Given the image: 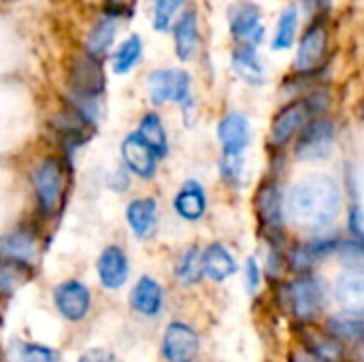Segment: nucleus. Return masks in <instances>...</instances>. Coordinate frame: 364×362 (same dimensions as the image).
<instances>
[{"label": "nucleus", "mask_w": 364, "mask_h": 362, "mask_svg": "<svg viewBox=\"0 0 364 362\" xmlns=\"http://www.w3.org/2000/svg\"><path fill=\"white\" fill-rule=\"evenodd\" d=\"M286 211L299 228L318 233L337 220L341 211V188L326 175L307 177L290 190Z\"/></svg>", "instance_id": "nucleus-1"}, {"label": "nucleus", "mask_w": 364, "mask_h": 362, "mask_svg": "<svg viewBox=\"0 0 364 362\" xmlns=\"http://www.w3.org/2000/svg\"><path fill=\"white\" fill-rule=\"evenodd\" d=\"M286 301L294 314L296 320L301 322H311L316 320L324 305H326V292L320 280L316 277H296L286 286Z\"/></svg>", "instance_id": "nucleus-2"}, {"label": "nucleus", "mask_w": 364, "mask_h": 362, "mask_svg": "<svg viewBox=\"0 0 364 362\" xmlns=\"http://www.w3.org/2000/svg\"><path fill=\"white\" fill-rule=\"evenodd\" d=\"M32 188L43 213L51 215L58 207L62 192V166L58 158H43L32 169Z\"/></svg>", "instance_id": "nucleus-3"}, {"label": "nucleus", "mask_w": 364, "mask_h": 362, "mask_svg": "<svg viewBox=\"0 0 364 362\" xmlns=\"http://www.w3.org/2000/svg\"><path fill=\"white\" fill-rule=\"evenodd\" d=\"M149 96L154 105H164L168 100L190 102V75L181 68L154 70L149 75Z\"/></svg>", "instance_id": "nucleus-4"}, {"label": "nucleus", "mask_w": 364, "mask_h": 362, "mask_svg": "<svg viewBox=\"0 0 364 362\" xmlns=\"http://www.w3.org/2000/svg\"><path fill=\"white\" fill-rule=\"evenodd\" d=\"M228 26L235 38L256 47L264 38L262 11L254 2H235L228 9Z\"/></svg>", "instance_id": "nucleus-5"}, {"label": "nucleus", "mask_w": 364, "mask_h": 362, "mask_svg": "<svg viewBox=\"0 0 364 362\" xmlns=\"http://www.w3.org/2000/svg\"><path fill=\"white\" fill-rule=\"evenodd\" d=\"M335 143V126L328 119H316L301 132L296 141V158L301 160H324Z\"/></svg>", "instance_id": "nucleus-6"}, {"label": "nucleus", "mask_w": 364, "mask_h": 362, "mask_svg": "<svg viewBox=\"0 0 364 362\" xmlns=\"http://www.w3.org/2000/svg\"><path fill=\"white\" fill-rule=\"evenodd\" d=\"M198 354V335L183 322L166 326L162 337V356L168 362H192Z\"/></svg>", "instance_id": "nucleus-7"}, {"label": "nucleus", "mask_w": 364, "mask_h": 362, "mask_svg": "<svg viewBox=\"0 0 364 362\" xmlns=\"http://www.w3.org/2000/svg\"><path fill=\"white\" fill-rule=\"evenodd\" d=\"M55 309L62 314V318L70 322H79L87 316L92 305V294L81 282H64L53 292Z\"/></svg>", "instance_id": "nucleus-8"}, {"label": "nucleus", "mask_w": 364, "mask_h": 362, "mask_svg": "<svg viewBox=\"0 0 364 362\" xmlns=\"http://www.w3.org/2000/svg\"><path fill=\"white\" fill-rule=\"evenodd\" d=\"M38 256V241L36 237L26 230H13L0 239V260L15 265V267H30L36 262Z\"/></svg>", "instance_id": "nucleus-9"}, {"label": "nucleus", "mask_w": 364, "mask_h": 362, "mask_svg": "<svg viewBox=\"0 0 364 362\" xmlns=\"http://www.w3.org/2000/svg\"><path fill=\"white\" fill-rule=\"evenodd\" d=\"M309 117V107L305 102H290L286 105L273 119L271 124V143L282 147L286 145L307 122Z\"/></svg>", "instance_id": "nucleus-10"}, {"label": "nucleus", "mask_w": 364, "mask_h": 362, "mask_svg": "<svg viewBox=\"0 0 364 362\" xmlns=\"http://www.w3.org/2000/svg\"><path fill=\"white\" fill-rule=\"evenodd\" d=\"M250 122L243 113L232 111L222 117L218 126V139L224 154H243V149L250 145Z\"/></svg>", "instance_id": "nucleus-11"}, {"label": "nucleus", "mask_w": 364, "mask_h": 362, "mask_svg": "<svg viewBox=\"0 0 364 362\" xmlns=\"http://www.w3.org/2000/svg\"><path fill=\"white\" fill-rule=\"evenodd\" d=\"M326 43H328V34H326V28L324 23H314L305 36L301 38V45H299V51H296V60H294V68L299 73H307V70H314L320 60L324 58V51H326Z\"/></svg>", "instance_id": "nucleus-12"}, {"label": "nucleus", "mask_w": 364, "mask_h": 362, "mask_svg": "<svg viewBox=\"0 0 364 362\" xmlns=\"http://www.w3.org/2000/svg\"><path fill=\"white\" fill-rule=\"evenodd\" d=\"M122 156L126 166L141 179H151L156 175V160L158 156L145 145V141L134 132L128 134L122 143Z\"/></svg>", "instance_id": "nucleus-13"}, {"label": "nucleus", "mask_w": 364, "mask_h": 362, "mask_svg": "<svg viewBox=\"0 0 364 362\" xmlns=\"http://www.w3.org/2000/svg\"><path fill=\"white\" fill-rule=\"evenodd\" d=\"M98 277H100V284L109 290H117L126 284L128 258L122 247L109 245L107 250H102L98 258Z\"/></svg>", "instance_id": "nucleus-14"}, {"label": "nucleus", "mask_w": 364, "mask_h": 362, "mask_svg": "<svg viewBox=\"0 0 364 362\" xmlns=\"http://www.w3.org/2000/svg\"><path fill=\"white\" fill-rule=\"evenodd\" d=\"M256 209L264 226L279 230L284 226V201L275 181H264L256 192Z\"/></svg>", "instance_id": "nucleus-15"}, {"label": "nucleus", "mask_w": 364, "mask_h": 362, "mask_svg": "<svg viewBox=\"0 0 364 362\" xmlns=\"http://www.w3.org/2000/svg\"><path fill=\"white\" fill-rule=\"evenodd\" d=\"M337 301L348 312H363L364 307V275L360 267H348L335 286Z\"/></svg>", "instance_id": "nucleus-16"}, {"label": "nucleus", "mask_w": 364, "mask_h": 362, "mask_svg": "<svg viewBox=\"0 0 364 362\" xmlns=\"http://www.w3.org/2000/svg\"><path fill=\"white\" fill-rule=\"evenodd\" d=\"M126 220L130 230L139 239H149L158 226V205L154 198H136L126 207Z\"/></svg>", "instance_id": "nucleus-17"}, {"label": "nucleus", "mask_w": 364, "mask_h": 362, "mask_svg": "<svg viewBox=\"0 0 364 362\" xmlns=\"http://www.w3.org/2000/svg\"><path fill=\"white\" fill-rule=\"evenodd\" d=\"M173 209L188 222H196L207 211V194L198 181H186L173 201Z\"/></svg>", "instance_id": "nucleus-18"}, {"label": "nucleus", "mask_w": 364, "mask_h": 362, "mask_svg": "<svg viewBox=\"0 0 364 362\" xmlns=\"http://www.w3.org/2000/svg\"><path fill=\"white\" fill-rule=\"evenodd\" d=\"M203 262V275H207L211 282H226L237 273V262L232 254L222 243H211L205 254H200Z\"/></svg>", "instance_id": "nucleus-19"}, {"label": "nucleus", "mask_w": 364, "mask_h": 362, "mask_svg": "<svg viewBox=\"0 0 364 362\" xmlns=\"http://www.w3.org/2000/svg\"><path fill=\"white\" fill-rule=\"evenodd\" d=\"M130 305L145 318H156L162 312V288L151 277H141L130 292Z\"/></svg>", "instance_id": "nucleus-20"}, {"label": "nucleus", "mask_w": 364, "mask_h": 362, "mask_svg": "<svg viewBox=\"0 0 364 362\" xmlns=\"http://www.w3.org/2000/svg\"><path fill=\"white\" fill-rule=\"evenodd\" d=\"M198 47V19L196 11H186L175 23V51L179 60L188 62L194 58Z\"/></svg>", "instance_id": "nucleus-21"}, {"label": "nucleus", "mask_w": 364, "mask_h": 362, "mask_svg": "<svg viewBox=\"0 0 364 362\" xmlns=\"http://www.w3.org/2000/svg\"><path fill=\"white\" fill-rule=\"evenodd\" d=\"M232 68H235V73L245 83L262 85L267 81L264 66L260 64L258 53H256V49L252 45H241V47L235 49V53H232Z\"/></svg>", "instance_id": "nucleus-22"}, {"label": "nucleus", "mask_w": 364, "mask_h": 362, "mask_svg": "<svg viewBox=\"0 0 364 362\" xmlns=\"http://www.w3.org/2000/svg\"><path fill=\"white\" fill-rule=\"evenodd\" d=\"M328 331L337 341L346 344H358L364 335L363 312H348L337 314L328 320Z\"/></svg>", "instance_id": "nucleus-23"}, {"label": "nucleus", "mask_w": 364, "mask_h": 362, "mask_svg": "<svg viewBox=\"0 0 364 362\" xmlns=\"http://www.w3.org/2000/svg\"><path fill=\"white\" fill-rule=\"evenodd\" d=\"M145 145L158 156V158H164L166 151H168V139H166V130L162 126V119L156 115V113H145L141 117V124H139V132H136Z\"/></svg>", "instance_id": "nucleus-24"}, {"label": "nucleus", "mask_w": 364, "mask_h": 362, "mask_svg": "<svg viewBox=\"0 0 364 362\" xmlns=\"http://www.w3.org/2000/svg\"><path fill=\"white\" fill-rule=\"evenodd\" d=\"M115 32H117V19L113 15L98 19L87 34V43H85L87 53L92 58H102L109 51V47L115 38Z\"/></svg>", "instance_id": "nucleus-25"}, {"label": "nucleus", "mask_w": 364, "mask_h": 362, "mask_svg": "<svg viewBox=\"0 0 364 362\" xmlns=\"http://www.w3.org/2000/svg\"><path fill=\"white\" fill-rule=\"evenodd\" d=\"M9 362H60V354L41 344L13 341L6 350Z\"/></svg>", "instance_id": "nucleus-26"}, {"label": "nucleus", "mask_w": 364, "mask_h": 362, "mask_svg": "<svg viewBox=\"0 0 364 362\" xmlns=\"http://www.w3.org/2000/svg\"><path fill=\"white\" fill-rule=\"evenodd\" d=\"M296 28H299V9L294 4H290L279 15L277 30H275V36H273V49L275 51L290 49L294 38H296Z\"/></svg>", "instance_id": "nucleus-27"}, {"label": "nucleus", "mask_w": 364, "mask_h": 362, "mask_svg": "<svg viewBox=\"0 0 364 362\" xmlns=\"http://www.w3.org/2000/svg\"><path fill=\"white\" fill-rule=\"evenodd\" d=\"M307 344L309 350L316 358L322 362H339L343 358V348L341 341H337L333 335H324V333H309L307 335Z\"/></svg>", "instance_id": "nucleus-28"}, {"label": "nucleus", "mask_w": 364, "mask_h": 362, "mask_svg": "<svg viewBox=\"0 0 364 362\" xmlns=\"http://www.w3.org/2000/svg\"><path fill=\"white\" fill-rule=\"evenodd\" d=\"M141 55H143V43H141V38L136 34H132V36H128L117 47V51L113 55V70L117 75L128 73L132 66H136V62L141 60Z\"/></svg>", "instance_id": "nucleus-29"}, {"label": "nucleus", "mask_w": 364, "mask_h": 362, "mask_svg": "<svg viewBox=\"0 0 364 362\" xmlns=\"http://www.w3.org/2000/svg\"><path fill=\"white\" fill-rule=\"evenodd\" d=\"M175 275L186 284V286H192V284H198L200 277H203V262H200V252L198 247H188L179 260H177V267H175Z\"/></svg>", "instance_id": "nucleus-30"}, {"label": "nucleus", "mask_w": 364, "mask_h": 362, "mask_svg": "<svg viewBox=\"0 0 364 362\" xmlns=\"http://www.w3.org/2000/svg\"><path fill=\"white\" fill-rule=\"evenodd\" d=\"M183 0H154V28L166 32L173 23L175 13L181 9Z\"/></svg>", "instance_id": "nucleus-31"}, {"label": "nucleus", "mask_w": 364, "mask_h": 362, "mask_svg": "<svg viewBox=\"0 0 364 362\" xmlns=\"http://www.w3.org/2000/svg\"><path fill=\"white\" fill-rule=\"evenodd\" d=\"M220 169H222V175L226 181H239L241 177V169H243V158L241 154H224L222 156V162H220Z\"/></svg>", "instance_id": "nucleus-32"}, {"label": "nucleus", "mask_w": 364, "mask_h": 362, "mask_svg": "<svg viewBox=\"0 0 364 362\" xmlns=\"http://www.w3.org/2000/svg\"><path fill=\"white\" fill-rule=\"evenodd\" d=\"M17 286H19L17 267L0 260V297H9V294H13V290H15Z\"/></svg>", "instance_id": "nucleus-33"}, {"label": "nucleus", "mask_w": 364, "mask_h": 362, "mask_svg": "<svg viewBox=\"0 0 364 362\" xmlns=\"http://www.w3.org/2000/svg\"><path fill=\"white\" fill-rule=\"evenodd\" d=\"M339 254L343 258V262H348V267H360L363 265V245L360 241H348V243H339Z\"/></svg>", "instance_id": "nucleus-34"}, {"label": "nucleus", "mask_w": 364, "mask_h": 362, "mask_svg": "<svg viewBox=\"0 0 364 362\" xmlns=\"http://www.w3.org/2000/svg\"><path fill=\"white\" fill-rule=\"evenodd\" d=\"M245 284H247L250 292H256V288L260 284V269H258L256 258H250L247 265H245Z\"/></svg>", "instance_id": "nucleus-35"}, {"label": "nucleus", "mask_w": 364, "mask_h": 362, "mask_svg": "<svg viewBox=\"0 0 364 362\" xmlns=\"http://www.w3.org/2000/svg\"><path fill=\"white\" fill-rule=\"evenodd\" d=\"M348 224H350V233H352V237H354L356 241H363V211H360V207H358V205H354V207H352Z\"/></svg>", "instance_id": "nucleus-36"}, {"label": "nucleus", "mask_w": 364, "mask_h": 362, "mask_svg": "<svg viewBox=\"0 0 364 362\" xmlns=\"http://www.w3.org/2000/svg\"><path fill=\"white\" fill-rule=\"evenodd\" d=\"M79 362H115V356L105 348H94V350H87L79 358Z\"/></svg>", "instance_id": "nucleus-37"}, {"label": "nucleus", "mask_w": 364, "mask_h": 362, "mask_svg": "<svg viewBox=\"0 0 364 362\" xmlns=\"http://www.w3.org/2000/svg\"><path fill=\"white\" fill-rule=\"evenodd\" d=\"M292 362H322V361H320V358H316L311 352H299V354H294Z\"/></svg>", "instance_id": "nucleus-38"}, {"label": "nucleus", "mask_w": 364, "mask_h": 362, "mask_svg": "<svg viewBox=\"0 0 364 362\" xmlns=\"http://www.w3.org/2000/svg\"><path fill=\"white\" fill-rule=\"evenodd\" d=\"M109 4L115 9V11H126L134 4V0H109Z\"/></svg>", "instance_id": "nucleus-39"}]
</instances>
